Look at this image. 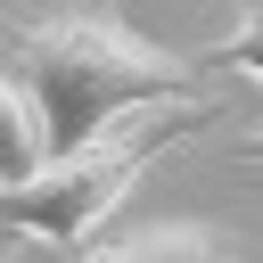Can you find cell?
Segmentation results:
<instances>
[{"mask_svg": "<svg viewBox=\"0 0 263 263\" xmlns=\"http://www.w3.org/2000/svg\"><path fill=\"white\" fill-rule=\"evenodd\" d=\"M197 123H214V99H164V107H140V115H123V123H107L99 140L49 156L41 173L0 181V230L49 238V247H82V238L132 197V181H140L173 140H189Z\"/></svg>", "mask_w": 263, "mask_h": 263, "instance_id": "cell-2", "label": "cell"}, {"mask_svg": "<svg viewBox=\"0 0 263 263\" xmlns=\"http://www.w3.org/2000/svg\"><path fill=\"white\" fill-rule=\"evenodd\" d=\"M82 263H230V247L197 222H173V230H140L132 247H107V255H82Z\"/></svg>", "mask_w": 263, "mask_h": 263, "instance_id": "cell-4", "label": "cell"}, {"mask_svg": "<svg viewBox=\"0 0 263 263\" xmlns=\"http://www.w3.org/2000/svg\"><path fill=\"white\" fill-rule=\"evenodd\" d=\"M16 74L41 107L49 156L99 140L107 123L164 107V99H197V58L156 49L148 33H132L115 16V0H74L66 16H41L16 33Z\"/></svg>", "mask_w": 263, "mask_h": 263, "instance_id": "cell-1", "label": "cell"}, {"mask_svg": "<svg viewBox=\"0 0 263 263\" xmlns=\"http://www.w3.org/2000/svg\"><path fill=\"white\" fill-rule=\"evenodd\" d=\"M197 66H230V74H255V82H263V0H247V16H238Z\"/></svg>", "mask_w": 263, "mask_h": 263, "instance_id": "cell-5", "label": "cell"}, {"mask_svg": "<svg viewBox=\"0 0 263 263\" xmlns=\"http://www.w3.org/2000/svg\"><path fill=\"white\" fill-rule=\"evenodd\" d=\"M49 164V132H41V107L25 90V74H0V181H25Z\"/></svg>", "mask_w": 263, "mask_h": 263, "instance_id": "cell-3", "label": "cell"}, {"mask_svg": "<svg viewBox=\"0 0 263 263\" xmlns=\"http://www.w3.org/2000/svg\"><path fill=\"white\" fill-rule=\"evenodd\" d=\"M247 164H263V140H247Z\"/></svg>", "mask_w": 263, "mask_h": 263, "instance_id": "cell-6", "label": "cell"}]
</instances>
